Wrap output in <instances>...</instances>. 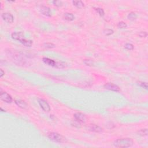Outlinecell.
<instances>
[{"label":"cell","mask_w":148,"mask_h":148,"mask_svg":"<svg viewBox=\"0 0 148 148\" xmlns=\"http://www.w3.org/2000/svg\"><path fill=\"white\" fill-rule=\"evenodd\" d=\"M113 33H114V31L111 29H106V30L104 31V33L105 34V35L107 36L112 35V34H113Z\"/></svg>","instance_id":"21"},{"label":"cell","mask_w":148,"mask_h":148,"mask_svg":"<svg viewBox=\"0 0 148 148\" xmlns=\"http://www.w3.org/2000/svg\"><path fill=\"white\" fill-rule=\"evenodd\" d=\"M1 110H2V112H5V110H3V109H2V108H1Z\"/></svg>","instance_id":"28"},{"label":"cell","mask_w":148,"mask_h":148,"mask_svg":"<svg viewBox=\"0 0 148 148\" xmlns=\"http://www.w3.org/2000/svg\"><path fill=\"white\" fill-rule=\"evenodd\" d=\"M64 18L66 20L68 21H72L74 20L75 19V16L74 14H72L71 13H65L64 14Z\"/></svg>","instance_id":"14"},{"label":"cell","mask_w":148,"mask_h":148,"mask_svg":"<svg viewBox=\"0 0 148 148\" xmlns=\"http://www.w3.org/2000/svg\"><path fill=\"white\" fill-rule=\"evenodd\" d=\"M138 85H139L141 87H143L144 89H148V84L146 82H138Z\"/></svg>","instance_id":"23"},{"label":"cell","mask_w":148,"mask_h":148,"mask_svg":"<svg viewBox=\"0 0 148 148\" xmlns=\"http://www.w3.org/2000/svg\"><path fill=\"white\" fill-rule=\"evenodd\" d=\"M48 138L53 142L57 143H64L67 142L66 138L57 133H51L48 135Z\"/></svg>","instance_id":"2"},{"label":"cell","mask_w":148,"mask_h":148,"mask_svg":"<svg viewBox=\"0 0 148 148\" xmlns=\"http://www.w3.org/2000/svg\"><path fill=\"white\" fill-rule=\"evenodd\" d=\"M118 28H119V29H126V28H127V24L126 23H124L123 22H120L118 23Z\"/></svg>","instance_id":"18"},{"label":"cell","mask_w":148,"mask_h":148,"mask_svg":"<svg viewBox=\"0 0 148 148\" xmlns=\"http://www.w3.org/2000/svg\"><path fill=\"white\" fill-rule=\"evenodd\" d=\"M84 64L85 65H87V66H92L93 65V61L89 59H86L84 60Z\"/></svg>","instance_id":"22"},{"label":"cell","mask_w":148,"mask_h":148,"mask_svg":"<svg viewBox=\"0 0 148 148\" xmlns=\"http://www.w3.org/2000/svg\"><path fill=\"white\" fill-rule=\"evenodd\" d=\"M0 98H1V100L4 101L5 102H7V103H11L12 102V98L11 96L5 91H1Z\"/></svg>","instance_id":"5"},{"label":"cell","mask_w":148,"mask_h":148,"mask_svg":"<svg viewBox=\"0 0 148 148\" xmlns=\"http://www.w3.org/2000/svg\"><path fill=\"white\" fill-rule=\"evenodd\" d=\"M127 18L130 20H135L137 19V16L134 12H131L128 14Z\"/></svg>","instance_id":"16"},{"label":"cell","mask_w":148,"mask_h":148,"mask_svg":"<svg viewBox=\"0 0 148 148\" xmlns=\"http://www.w3.org/2000/svg\"><path fill=\"white\" fill-rule=\"evenodd\" d=\"M139 36L141 38H146L147 37V33L145 31H142L139 34Z\"/></svg>","instance_id":"26"},{"label":"cell","mask_w":148,"mask_h":148,"mask_svg":"<svg viewBox=\"0 0 148 148\" xmlns=\"http://www.w3.org/2000/svg\"><path fill=\"white\" fill-rule=\"evenodd\" d=\"M1 17L4 20L8 23H12L14 20V18H13V15L9 13H2Z\"/></svg>","instance_id":"7"},{"label":"cell","mask_w":148,"mask_h":148,"mask_svg":"<svg viewBox=\"0 0 148 148\" xmlns=\"http://www.w3.org/2000/svg\"><path fill=\"white\" fill-rule=\"evenodd\" d=\"M88 130L90 131L95 132V133H101L103 131V129L96 124H90L89 126H87Z\"/></svg>","instance_id":"8"},{"label":"cell","mask_w":148,"mask_h":148,"mask_svg":"<svg viewBox=\"0 0 148 148\" xmlns=\"http://www.w3.org/2000/svg\"><path fill=\"white\" fill-rule=\"evenodd\" d=\"M0 72H1L0 73V77H1V78H2V77L5 75V72L4 71L2 70V69H1V70H0Z\"/></svg>","instance_id":"27"},{"label":"cell","mask_w":148,"mask_h":148,"mask_svg":"<svg viewBox=\"0 0 148 148\" xmlns=\"http://www.w3.org/2000/svg\"><path fill=\"white\" fill-rule=\"evenodd\" d=\"M138 135L142 136V137H145V136L148 135V130L146 129H142V130H139L138 132Z\"/></svg>","instance_id":"17"},{"label":"cell","mask_w":148,"mask_h":148,"mask_svg":"<svg viewBox=\"0 0 148 148\" xmlns=\"http://www.w3.org/2000/svg\"><path fill=\"white\" fill-rule=\"evenodd\" d=\"M125 48H126L127 50H132L134 49V46H133V45H132L131 43H128L125 45Z\"/></svg>","instance_id":"24"},{"label":"cell","mask_w":148,"mask_h":148,"mask_svg":"<svg viewBox=\"0 0 148 148\" xmlns=\"http://www.w3.org/2000/svg\"><path fill=\"white\" fill-rule=\"evenodd\" d=\"M43 46L46 48H48V49H52L55 47V45L52 43H45Z\"/></svg>","instance_id":"19"},{"label":"cell","mask_w":148,"mask_h":148,"mask_svg":"<svg viewBox=\"0 0 148 148\" xmlns=\"http://www.w3.org/2000/svg\"><path fill=\"white\" fill-rule=\"evenodd\" d=\"M38 103L40 105V106L45 112H49L50 110V107L49 106V104L46 101H45L43 99H39L38 100Z\"/></svg>","instance_id":"4"},{"label":"cell","mask_w":148,"mask_h":148,"mask_svg":"<svg viewBox=\"0 0 148 148\" xmlns=\"http://www.w3.org/2000/svg\"><path fill=\"white\" fill-rule=\"evenodd\" d=\"M74 119L79 124H83L86 122V116L82 113L77 112L74 114Z\"/></svg>","instance_id":"3"},{"label":"cell","mask_w":148,"mask_h":148,"mask_svg":"<svg viewBox=\"0 0 148 148\" xmlns=\"http://www.w3.org/2000/svg\"><path fill=\"white\" fill-rule=\"evenodd\" d=\"M42 60H43L44 63L46 64V65H49V66L53 67H55L56 61L50 59V58H47V57H43Z\"/></svg>","instance_id":"11"},{"label":"cell","mask_w":148,"mask_h":148,"mask_svg":"<svg viewBox=\"0 0 148 148\" xmlns=\"http://www.w3.org/2000/svg\"><path fill=\"white\" fill-rule=\"evenodd\" d=\"M134 141L131 138H126L116 139L113 142V146L116 148H129L133 145Z\"/></svg>","instance_id":"1"},{"label":"cell","mask_w":148,"mask_h":148,"mask_svg":"<svg viewBox=\"0 0 148 148\" xmlns=\"http://www.w3.org/2000/svg\"><path fill=\"white\" fill-rule=\"evenodd\" d=\"M53 3L55 6H58V7H60L62 5V2L60 1H53Z\"/></svg>","instance_id":"25"},{"label":"cell","mask_w":148,"mask_h":148,"mask_svg":"<svg viewBox=\"0 0 148 148\" xmlns=\"http://www.w3.org/2000/svg\"><path fill=\"white\" fill-rule=\"evenodd\" d=\"M12 38L13 39L18 40V41H20L21 40L24 38V35L23 33L22 32H16V33H13L11 35Z\"/></svg>","instance_id":"9"},{"label":"cell","mask_w":148,"mask_h":148,"mask_svg":"<svg viewBox=\"0 0 148 148\" xmlns=\"http://www.w3.org/2000/svg\"><path fill=\"white\" fill-rule=\"evenodd\" d=\"M14 102L19 107L21 108L22 109H26L27 108L28 105L24 101L22 100H16L14 101Z\"/></svg>","instance_id":"12"},{"label":"cell","mask_w":148,"mask_h":148,"mask_svg":"<svg viewBox=\"0 0 148 148\" xmlns=\"http://www.w3.org/2000/svg\"><path fill=\"white\" fill-rule=\"evenodd\" d=\"M20 43H22L24 46H26V47H31L33 45V41H31L30 39H26L25 38L21 40Z\"/></svg>","instance_id":"13"},{"label":"cell","mask_w":148,"mask_h":148,"mask_svg":"<svg viewBox=\"0 0 148 148\" xmlns=\"http://www.w3.org/2000/svg\"><path fill=\"white\" fill-rule=\"evenodd\" d=\"M95 10L97 11V12L99 14V15L101 16H104L105 13L102 9L100 8H95Z\"/></svg>","instance_id":"20"},{"label":"cell","mask_w":148,"mask_h":148,"mask_svg":"<svg viewBox=\"0 0 148 148\" xmlns=\"http://www.w3.org/2000/svg\"><path fill=\"white\" fill-rule=\"evenodd\" d=\"M41 12L43 14V15L46 16H51V12L50 9L49 7L46 6H42L40 9Z\"/></svg>","instance_id":"10"},{"label":"cell","mask_w":148,"mask_h":148,"mask_svg":"<svg viewBox=\"0 0 148 148\" xmlns=\"http://www.w3.org/2000/svg\"><path fill=\"white\" fill-rule=\"evenodd\" d=\"M104 87L105 89L111 90V91L116 92H119L120 91V88L118 86L112 83H108L105 84L104 86Z\"/></svg>","instance_id":"6"},{"label":"cell","mask_w":148,"mask_h":148,"mask_svg":"<svg viewBox=\"0 0 148 148\" xmlns=\"http://www.w3.org/2000/svg\"><path fill=\"white\" fill-rule=\"evenodd\" d=\"M72 3L74 6L78 8L81 9L84 7V3L81 1H73Z\"/></svg>","instance_id":"15"}]
</instances>
